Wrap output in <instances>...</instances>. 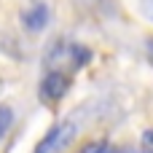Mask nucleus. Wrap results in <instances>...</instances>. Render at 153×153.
Wrapping results in <instances>:
<instances>
[{
  "label": "nucleus",
  "instance_id": "f257e3e1",
  "mask_svg": "<svg viewBox=\"0 0 153 153\" xmlns=\"http://www.w3.org/2000/svg\"><path fill=\"white\" fill-rule=\"evenodd\" d=\"M70 89V78L59 70H51L43 81H40V100L43 102H59Z\"/></svg>",
  "mask_w": 153,
  "mask_h": 153
},
{
  "label": "nucleus",
  "instance_id": "f03ea898",
  "mask_svg": "<svg viewBox=\"0 0 153 153\" xmlns=\"http://www.w3.org/2000/svg\"><path fill=\"white\" fill-rule=\"evenodd\" d=\"M73 134H75V126H73V124H59V126H54V129L43 137V143L35 148V153H59L70 140H73Z\"/></svg>",
  "mask_w": 153,
  "mask_h": 153
},
{
  "label": "nucleus",
  "instance_id": "7ed1b4c3",
  "mask_svg": "<svg viewBox=\"0 0 153 153\" xmlns=\"http://www.w3.org/2000/svg\"><path fill=\"white\" fill-rule=\"evenodd\" d=\"M22 24H24V30H30V32H40V30L48 24V8H46L43 3H32L30 8L22 11Z\"/></svg>",
  "mask_w": 153,
  "mask_h": 153
},
{
  "label": "nucleus",
  "instance_id": "20e7f679",
  "mask_svg": "<svg viewBox=\"0 0 153 153\" xmlns=\"http://www.w3.org/2000/svg\"><path fill=\"white\" fill-rule=\"evenodd\" d=\"M11 124H13V108L5 105V102H0V140L5 137V132L11 129Z\"/></svg>",
  "mask_w": 153,
  "mask_h": 153
},
{
  "label": "nucleus",
  "instance_id": "39448f33",
  "mask_svg": "<svg viewBox=\"0 0 153 153\" xmlns=\"http://www.w3.org/2000/svg\"><path fill=\"white\" fill-rule=\"evenodd\" d=\"M140 11H143V16L153 24V0H140Z\"/></svg>",
  "mask_w": 153,
  "mask_h": 153
},
{
  "label": "nucleus",
  "instance_id": "423d86ee",
  "mask_svg": "<svg viewBox=\"0 0 153 153\" xmlns=\"http://www.w3.org/2000/svg\"><path fill=\"white\" fill-rule=\"evenodd\" d=\"M83 153H108V143H91L83 148Z\"/></svg>",
  "mask_w": 153,
  "mask_h": 153
},
{
  "label": "nucleus",
  "instance_id": "0eeeda50",
  "mask_svg": "<svg viewBox=\"0 0 153 153\" xmlns=\"http://www.w3.org/2000/svg\"><path fill=\"white\" fill-rule=\"evenodd\" d=\"M116 153H134V151H116Z\"/></svg>",
  "mask_w": 153,
  "mask_h": 153
}]
</instances>
